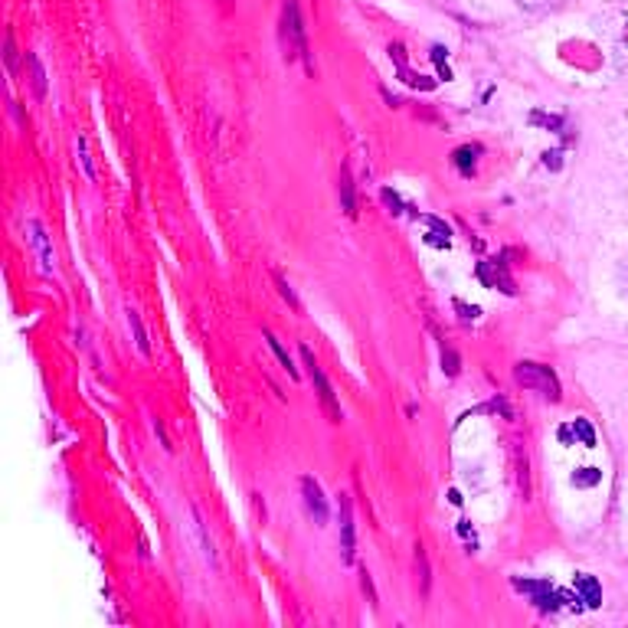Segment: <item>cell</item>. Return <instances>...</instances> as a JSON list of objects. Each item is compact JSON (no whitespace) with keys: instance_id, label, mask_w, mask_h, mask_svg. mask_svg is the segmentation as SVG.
<instances>
[{"instance_id":"cell-13","label":"cell","mask_w":628,"mask_h":628,"mask_svg":"<svg viewBox=\"0 0 628 628\" xmlns=\"http://www.w3.org/2000/svg\"><path fill=\"white\" fill-rule=\"evenodd\" d=\"M573 432L583 439V445H586V449H593V445H595V432H593V425H589L586 419H576V422H573Z\"/></svg>"},{"instance_id":"cell-6","label":"cell","mask_w":628,"mask_h":628,"mask_svg":"<svg viewBox=\"0 0 628 628\" xmlns=\"http://www.w3.org/2000/svg\"><path fill=\"white\" fill-rule=\"evenodd\" d=\"M573 589H576V599H579V602H586L589 609H599V605H602V589H599L595 576L579 573L576 583H573Z\"/></svg>"},{"instance_id":"cell-21","label":"cell","mask_w":628,"mask_h":628,"mask_svg":"<svg viewBox=\"0 0 628 628\" xmlns=\"http://www.w3.org/2000/svg\"><path fill=\"white\" fill-rule=\"evenodd\" d=\"M360 576H364V593L370 595V602H376V589H374V579H370V573H366V569H364Z\"/></svg>"},{"instance_id":"cell-22","label":"cell","mask_w":628,"mask_h":628,"mask_svg":"<svg viewBox=\"0 0 628 628\" xmlns=\"http://www.w3.org/2000/svg\"><path fill=\"white\" fill-rule=\"evenodd\" d=\"M455 308L461 311V318H471V321L478 318V308H468V305H461V301H455Z\"/></svg>"},{"instance_id":"cell-17","label":"cell","mask_w":628,"mask_h":628,"mask_svg":"<svg viewBox=\"0 0 628 628\" xmlns=\"http://www.w3.org/2000/svg\"><path fill=\"white\" fill-rule=\"evenodd\" d=\"M416 569H419V576H422V593H429V563H425L422 546H416Z\"/></svg>"},{"instance_id":"cell-11","label":"cell","mask_w":628,"mask_h":628,"mask_svg":"<svg viewBox=\"0 0 628 628\" xmlns=\"http://www.w3.org/2000/svg\"><path fill=\"white\" fill-rule=\"evenodd\" d=\"M265 340H269V347H272V350H275V357H279V360H281V366H285V370H288V374H291V376H295V380H298V370H295V364H291L288 350L281 347V340L275 337L272 331H265Z\"/></svg>"},{"instance_id":"cell-14","label":"cell","mask_w":628,"mask_h":628,"mask_svg":"<svg viewBox=\"0 0 628 628\" xmlns=\"http://www.w3.org/2000/svg\"><path fill=\"white\" fill-rule=\"evenodd\" d=\"M442 370H445V374L449 376H459V370H461V364H459V354H455V350H442Z\"/></svg>"},{"instance_id":"cell-8","label":"cell","mask_w":628,"mask_h":628,"mask_svg":"<svg viewBox=\"0 0 628 628\" xmlns=\"http://www.w3.org/2000/svg\"><path fill=\"white\" fill-rule=\"evenodd\" d=\"M190 514H194V530H196V537H200V546H203V560L210 563V566H216V550H213V540L206 537V524H203V517H200V508H190Z\"/></svg>"},{"instance_id":"cell-7","label":"cell","mask_w":628,"mask_h":628,"mask_svg":"<svg viewBox=\"0 0 628 628\" xmlns=\"http://www.w3.org/2000/svg\"><path fill=\"white\" fill-rule=\"evenodd\" d=\"M340 510H344V520H340V534H344V563H354V514H350V501L347 494H340Z\"/></svg>"},{"instance_id":"cell-4","label":"cell","mask_w":628,"mask_h":628,"mask_svg":"<svg viewBox=\"0 0 628 628\" xmlns=\"http://www.w3.org/2000/svg\"><path fill=\"white\" fill-rule=\"evenodd\" d=\"M301 498H305V508H308V514L314 517V524H327V498H324V491H321V484L314 481L311 475H305L301 478Z\"/></svg>"},{"instance_id":"cell-3","label":"cell","mask_w":628,"mask_h":628,"mask_svg":"<svg viewBox=\"0 0 628 628\" xmlns=\"http://www.w3.org/2000/svg\"><path fill=\"white\" fill-rule=\"evenodd\" d=\"M301 360H305V366H308V376H311V383L318 386V396H321V406H324V413H327V419H331V422H340V419H344V416H340V403H337V396H334L327 376L321 374V366L314 364L311 347H301Z\"/></svg>"},{"instance_id":"cell-16","label":"cell","mask_w":628,"mask_h":628,"mask_svg":"<svg viewBox=\"0 0 628 628\" xmlns=\"http://www.w3.org/2000/svg\"><path fill=\"white\" fill-rule=\"evenodd\" d=\"M275 285H279L281 298H285V301H288V305L295 308V311H301V301H298V298H295V291H291V285H288V281L281 279V275H275Z\"/></svg>"},{"instance_id":"cell-9","label":"cell","mask_w":628,"mask_h":628,"mask_svg":"<svg viewBox=\"0 0 628 628\" xmlns=\"http://www.w3.org/2000/svg\"><path fill=\"white\" fill-rule=\"evenodd\" d=\"M128 324H131V331H135V344H138V350L145 357H151V340H147V331H145V324H141V314L135 311V308H128Z\"/></svg>"},{"instance_id":"cell-2","label":"cell","mask_w":628,"mask_h":628,"mask_svg":"<svg viewBox=\"0 0 628 628\" xmlns=\"http://www.w3.org/2000/svg\"><path fill=\"white\" fill-rule=\"evenodd\" d=\"M514 380H517L524 390L544 393L546 399L560 403V380H556V374H553L550 366L534 364V360H520V364L514 366Z\"/></svg>"},{"instance_id":"cell-5","label":"cell","mask_w":628,"mask_h":628,"mask_svg":"<svg viewBox=\"0 0 628 628\" xmlns=\"http://www.w3.org/2000/svg\"><path fill=\"white\" fill-rule=\"evenodd\" d=\"M26 232H30V242H33L36 255H40V265H43V272L50 275L52 269H56V255H52L50 236H46V230H43V223H40V220H30V223H26Z\"/></svg>"},{"instance_id":"cell-10","label":"cell","mask_w":628,"mask_h":628,"mask_svg":"<svg viewBox=\"0 0 628 628\" xmlns=\"http://www.w3.org/2000/svg\"><path fill=\"white\" fill-rule=\"evenodd\" d=\"M340 196H344V213L350 220L357 216V203H354V180H350V170H340Z\"/></svg>"},{"instance_id":"cell-23","label":"cell","mask_w":628,"mask_h":628,"mask_svg":"<svg viewBox=\"0 0 628 628\" xmlns=\"http://www.w3.org/2000/svg\"><path fill=\"white\" fill-rule=\"evenodd\" d=\"M13 56H17V52H13V40L7 36V66L10 69H13Z\"/></svg>"},{"instance_id":"cell-18","label":"cell","mask_w":628,"mask_h":628,"mask_svg":"<svg viewBox=\"0 0 628 628\" xmlns=\"http://www.w3.org/2000/svg\"><path fill=\"white\" fill-rule=\"evenodd\" d=\"M76 147H79V161H82L85 177H89V180H95V170H92V161H89V151H85V141H82V138H79V141H76Z\"/></svg>"},{"instance_id":"cell-12","label":"cell","mask_w":628,"mask_h":628,"mask_svg":"<svg viewBox=\"0 0 628 628\" xmlns=\"http://www.w3.org/2000/svg\"><path fill=\"white\" fill-rule=\"evenodd\" d=\"M455 164H459L461 174H471L475 170V147H459L455 151Z\"/></svg>"},{"instance_id":"cell-1","label":"cell","mask_w":628,"mask_h":628,"mask_svg":"<svg viewBox=\"0 0 628 628\" xmlns=\"http://www.w3.org/2000/svg\"><path fill=\"white\" fill-rule=\"evenodd\" d=\"M281 52L285 60H305L308 62V40H305V26H301V13H298V0H285L281 4ZM311 69V62H308Z\"/></svg>"},{"instance_id":"cell-20","label":"cell","mask_w":628,"mask_h":628,"mask_svg":"<svg viewBox=\"0 0 628 628\" xmlns=\"http://www.w3.org/2000/svg\"><path fill=\"white\" fill-rule=\"evenodd\" d=\"M383 200H386V206H390V213H403V210H399V206H403V203H399V196L393 194V190H383Z\"/></svg>"},{"instance_id":"cell-15","label":"cell","mask_w":628,"mask_h":628,"mask_svg":"<svg viewBox=\"0 0 628 628\" xmlns=\"http://www.w3.org/2000/svg\"><path fill=\"white\" fill-rule=\"evenodd\" d=\"M26 60H30V66H33V89H36V95H46V72H43L40 60H36V56H26Z\"/></svg>"},{"instance_id":"cell-19","label":"cell","mask_w":628,"mask_h":628,"mask_svg":"<svg viewBox=\"0 0 628 628\" xmlns=\"http://www.w3.org/2000/svg\"><path fill=\"white\" fill-rule=\"evenodd\" d=\"M583 471H586V475H576V478H573L576 484H595V481H599V471H595V468H583Z\"/></svg>"}]
</instances>
